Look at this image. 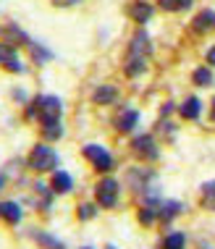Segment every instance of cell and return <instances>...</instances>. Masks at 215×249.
I'll return each instance as SVG.
<instances>
[{"label": "cell", "instance_id": "obj_1", "mask_svg": "<svg viewBox=\"0 0 215 249\" xmlns=\"http://www.w3.org/2000/svg\"><path fill=\"white\" fill-rule=\"evenodd\" d=\"M147 58H150V37L144 32H137L129 45V53H126V63H124V71L129 76H139L144 69H147Z\"/></svg>", "mask_w": 215, "mask_h": 249}, {"label": "cell", "instance_id": "obj_2", "mask_svg": "<svg viewBox=\"0 0 215 249\" xmlns=\"http://www.w3.org/2000/svg\"><path fill=\"white\" fill-rule=\"evenodd\" d=\"M58 163H60V158H58V152L53 150V147H48V144H35L32 147V152H29V168L32 171H37V173L58 171Z\"/></svg>", "mask_w": 215, "mask_h": 249}, {"label": "cell", "instance_id": "obj_3", "mask_svg": "<svg viewBox=\"0 0 215 249\" xmlns=\"http://www.w3.org/2000/svg\"><path fill=\"white\" fill-rule=\"evenodd\" d=\"M29 116H37L39 121H53V118H60V100L53 97V95H42L37 97L29 107Z\"/></svg>", "mask_w": 215, "mask_h": 249}, {"label": "cell", "instance_id": "obj_4", "mask_svg": "<svg viewBox=\"0 0 215 249\" xmlns=\"http://www.w3.org/2000/svg\"><path fill=\"white\" fill-rule=\"evenodd\" d=\"M118 194H121V186H118L116 178L105 176L103 181H97V186H95L97 205H103V207H116V205H118Z\"/></svg>", "mask_w": 215, "mask_h": 249}, {"label": "cell", "instance_id": "obj_5", "mask_svg": "<svg viewBox=\"0 0 215 249\" xmlns=\"http://www.w3.org/2000/svg\"><path fill=\"white\" fill-rule=\"evenodd\" d=\"M84 158L90 160V163L95 165L100 173H108L113 168V155L108 152L103 144H87L84 147Z\"/></svg>", "mask_w": 215, "mask_h": 249}, {"label": "cell", "instance_id": "obj_6", "mask_svg": "<svg viewBox=\"0 0 215 249\" xmlns=\"http://www.w3.org/2000/svg\"><path fill=\"white\" fill-rule=\"evenodd\" d=\"M21 218H24L21 205H16L13 199L0 202V220H5L8 226H16V223H21Z\"/></svg>", "mask_w": 215, "mask_h": 249}, {"label": "cell", "instance_id": "obj_7", "mask_svg": "<svg viewBox=\"0 0 215 249\" xmlns=\"http://www.w3.org/2000/svg\"><path fill=\"white\" fill-rule=\"evenodd\" d=\"M134 152L139 155V158H158V147H155V139L150 137V134H142V137H137L134 139Z\"/></svg>", "mask_w": 215, "mask_h": 249}, {"label": "cell", "instance_id": "obj_8", "mask_svg": "<svg viewBox=\"0 0 215 249\" xmlns=\"http://www.w3.org/2000/svg\"><path fill=\"white\" fill-rule=\"evenodd\" d=\"M50 189L55 194H69L73 189V178L69 171H53V178H50Z\"/></svg>", "mask_w": 215, "mask_h": 249}, {"label": "cell", "instance_id": "obj_9", "mask_svg": "<svg viewBox=\"0 0 215 249\" xmlns=\"http://www.w3.org/2000/svg\"><path fill=\"white\" fill-rule=\"evenodd\" d=\"M32 239H35L42 249H66L63 241L55 239V236H53V233H48V231H42V228H35V231H32Z\"/></svg>", "mask_w": 215, "mask_h": 249}, {"label": "cell", "instance_id": "obj_10", "mask_svg": "<svg viewBox=\"0 0 215 249\" xmlns=\"http://www.w3.org/2000/svg\"><path fill=\"white\" fill-rule=\"evenodd\" d=\"M129 13H131L134 21L144 24V21H150V16H152V5L144 3V0H137V3H134L131 8H129Z\"/></svg>", "mask_w": 215, "mask_h": 249}, {"label": "cell", "instance_id": "obj_11", "mask_svg": "<svg viewBox=\"0 0 215 249\" xmlns=\"http://www.w3.org/2000/svg\"><path fill=\"white\" fill-rule=\"evenodd\" d=\"M179 113H181V118L194 121V118H199V113H202V103H199L197 97H189L184 105H179Z\"/></svg>", "mask_w": 215, "mask_h": 249}, {"label": "cell", "instance_id": "obj_12", "mask_svg": "<svg viewBox=\"0 0 215 249\" xmlns=\"http://www.w3.org/2000/svg\"><path fill=\"white\" fill-rule=\"evenodd\" d=\"M92 97H95L97 105H110L113 100L118 97V89H116V87H110V84H103V87H97V89H95V95H92Z\"/></svg>", "mask_w": 215, "mask_h": 249}, {"label": "cell", "instance_id": "obj_13", "mask_svg": "<svg viewBox=\"0 0 215 249\" xmlns=\"http://www.w3.org/2000/svg\"><path fill=\"white\" fill-rule=\"evenodd\" d=\"M137 124H139V113H137V110H124V113L116 118V129H118V131H131Z\"/></svg>", "mask_w": 215, "mask_h": 249}, {"label": "cell", "instance_id": "obj_14", "mask_svg": "<svg viewBox=\"0 0 215 249\" xmlns=\"http://www.w3.org/2000/svg\"><path fill=\"white\" fill-rule=\"evenodd\" d=\"M199 205L205 210H213L215 213V181H207L202 186V194H199Z\"/></svg>", "mask_w": 215, "mask_h": 249}, {"label": "cell", "instance_id": "obj_15", "mask_svg": "<svg viewBox=\"0 0 215 249\" xmlns=\"http://www.w3.org/2000/svg\"><path fill=\"white\" fill-rule=\"evenodd\" d=\"M181 210H184V205H181V202H165V205H160L158 218L168 223V220H173V218H176V215H179Z\"/></svg>", "mask_w": 215, "mask_h": 249}, {"label": "cell", "instance_id": "obj_16", "mask_svg": "<svg viewBox=\"0 0 215 249\" xmlns=\"http://www.w3.org/2000/svg\"><path fill=\"white\" fill-rule=\"evenodd\" d=\"M210 26H215V13L213 11H202L194 16V29L197 32H207Z\"/></svg>", "mask_w": 215, "mask_h": 249}, {"label": "cell", "instance_id": "obj_17", "mask_svg": "<svg viewBox=\"0 0 215 249\" xmlns=\"http://www.w3.org/2000/svg\"><path fill=\"white\" fill-rule=\"evenodd\" d=\"M42 134H45L48 139H60V137H63V129H60V118L45 121V124H42Z\"/></svg>", "mask_w": 215, "mask_h": 249}, {"label": "cell", "instance_id": "obj_18", "mask_svg": "<svg viewBox=\"0 0 215 249\" xmlns=\"http://www.w3.org/2000/svg\"><path fill=\"white\" fill-rule=\"evenodd\" d=\"M184 244H186V236H184L181 231L168 233L165 241H163V247H165V249H184Z\"/></svg>", "mask_w": 215, "mask_h": 249}, {"label": "cell", "instance_id": "obj_19", "mask_svg": "<svg viewBox=\"0 0 215 249\" xmlns=\"http://www.w3.org/2000/svg\"><path fill=\"white\" fill-rule=\"evenodd\" d=\"M158 3L165 11H186L192 5V0H158Z\"/></svg>", "mask_w": 215, "mask_h": 249}, {"label": "cell", "instance_id": "obj_20", "mask_svg": "<svg viewBox=\"0 0 215 249\" xmlns=\"http://www.w3.org/2000/svg\"><path fill=\"white\" fill-rule=\"evenodd\" d=\"M194 84L210 87L213 84V71L210 69H197V71H194Z\"/></svg>", "mask_w": 215, "mask_h": 249}, {"label": "cell", "instance_id": "obj_21", "mask_svg": "<svg viewBox=\"0 0 215 249\" xmlns=\"http://www.w3.org/2000/svg\"><path fill=\"white\" fill-rule=\"evenodd\" d=\"M13 58H16V50H13V45L0 42V63L8 66V60H13Z\"/></svg>", "mask_w": 215, "mask_h": 249}, {"label": "cell", "instance_id": "obj_22", "mask_svg": "<svg viewBox=\"0 0 215 249\" xmlns=\"http://www.w3.org/2000/svg\"><path fill=\"white\" fill-rule=\"evenodd\" d=\"M95 215H97L95 205H82V207H79V218H82V220H90V218H95Z\"/></svg>", "mask_w": 215, "mask_h": 249}, {"label": "cell", "instance_id": "obj_23", "mask_svg": "<svg viewBox=\"0 0 215 249\" xmlns=\"http://www.w3.org/2000/svg\"><path fill=\"white\" fill-rule=\"evenodd\" d=\"M32 55H37V60H39V63H42V60H48V58H50V50L39 48V45L35 42V45H32Z\"/></svg>", "mask_w": 215, "mask_h": 249}, {"label": "cell", "instance_id": "obj_24", "mask_svg": "<svg viewBox=\"0 0 215 249\" xmlns=\"http://www.w3.org/2000/svg\"><path fill=\"white\" fill-rule=\"evenodd\" d=\"M155 215H158V210H152V207H144V210L139 213V220H142V223H152V220H155Z\"/></svg>", "mask_w": 215, "mask_h": 249}, {"label": "cell", "instance_id": "obj_25", "mask_svg": "<svg viewBox=\"0 0 215 249\" xmlns=\"http://www.w3.org/2000/svg\"><path fill=\"white\" fill-rule=\"evenodd\" d=\"M55 5H76V3H82V0H53Z\"/></svg>", "mask_w": 215, "mask_h": 249}, {"label": "cell", "instance_id": "obj_26", "mask_svg": "<svg viewBox=\"0 0 215 249\" xmlns=\"http://www.w3.org/2000/svg\"><path fill=\"white\" fill-rule=\"evenodd\" d=\"M207 63L215 66V48H210V53H207Z\"/></svg>", "mask_w": 215, "mask_h": 249}, {"label": "cell", "instance_id": "obj_27", "mask_svg": "<svg viewBox=\"0 0 215 249\" xmlns=\"http://www.w3.org/2000/svg\"><path fill=\"white\" fill-rule=\"evenodd\" d=\"M3 186H5V176H0V189H3Z\"/></svg>", "mask_w": 215, "mask_h": 249}, {"label": "cell", "instance_id": "obj_28", "mask_svg": "<svg viewBox=\"0 0 215 249\" xmlns=\"http://www.w3.org/2000/svg\"><path fill=\"white\" fill-rule=\"evenodd\" d=\"M213 121H215V100H213Z\"/></svg>", "mask_w": 215, "mask_h": 249}, {"label": "cell", "instance_id": "obj_29", "mask_svg": "<svg viewBox=\"0 0 215 249\" xmlns=\"http://www.w3.org/2000/svg\"><path fill=\"white\" fill-rule=\"evenodd\" d=\"M108 249H116V247H108Z\"/></svg>", "mask_w": 215, "mask_h": 249}, {"label": "cell", "instance_id": "obj_30", "mask_svg": "<svg viewBox=\"0 0 215 249\" xmlns=\"http://www.w3.org/2000/svg\"><path fill=\"white\" fill-rule=\"evenodd\" d=\"M84 249H92V247H84Z\"/></svg>", "mask_w": 215, "mask_h": 249}]
</instances>
